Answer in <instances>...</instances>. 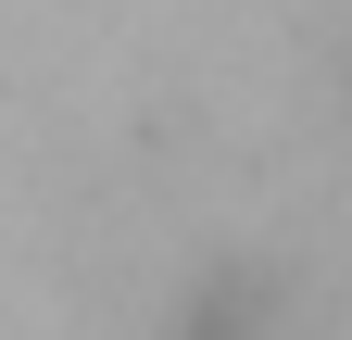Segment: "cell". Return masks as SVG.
<instances>
[{
    "label": "cell",
    "mask_w": 352,
    "mask_h": 340,
    "mask_svg": "<svg viewBox=\"0 0 352 340\" xmlns=\"http://www.w3.org/2000/svg\"><path fill=\"white\" fill-rule=\"evenodd\" d=\"M252 328H264V290H239V277H227V290H201V303L176 315V340H252Z\"/></svg>",
    "instance_id": "cell-1"
}]
</instances>
